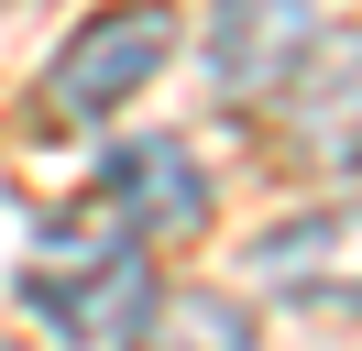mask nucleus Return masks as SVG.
Segmentation results:
<instances>
[{
	"label": "nucleus",
	"mask_w": 362,
	"mask_h": 351,
	"mask_svg": "<svg viewBox=\"0 0 362 351\" xmlns=\"http://www.w3.org/2000/svg\"><path fill=\"white\" fill-rule=\"evenodd\" d=\"M308 44H318V0H209L198 55H209V88L230 110H252L308 66Z\"/></svg>",
	"instance_id": "7ed1b4c3"
},
{
	"label": "nucleus",
	"mask_w": 362,
	"mask_h": 351,
	"mask_svg": "<svg viewBox=\"0 0 362 351\" xmlns=\"http://www.w3.org/2000/svg\"><path fill=\"white\" fill-rule=\"evenodd\" d=\"M99 197H110V219H121V231H143V241H198V231H209V176H198V154L165 143V132L110 143Z\"/></svg>",
	"instance_id": "39448f33"
},
{
	"label": "nucleus",
	"mask_w": 362,
	"mask_h": 351,
	"mask_svg": "<svg viewBox=\"0 0 362 351\" xmlns=\"http://www.w3.org/2000/svg\"><path fill=\"white\" fill-rule=\"evenodd\" d=\"M176 55V0H121V11H88L66 44H55V121H110L154 88V66Z\"/></svg>",
	"instance_id": "f03ea898"
},
{
	"label": "nucleus",
	"mask_w": 362,
	"mask_h": 351,
	"mask_svg": "<svg viewBox=\"0 0 362 351\" xmlns=\"http://www.w3.org/2000/svg\"><path fill=\"white\" fill-rule=\"evenodd\" d=\"M252 285L286 307H362V197L296 209L252 241Z\"/></svg>",
	"instance_id": "20e7f679"
},
{
	"label": "nucleus",
	"mask_w": 362,
	"mask_h": 351,
	"mask_svg": "<svg viewBox=\"0 0 362 351\" xmlns=\"http://www.w3.org/2000/svg\"><path fill=\"white\" fill-rule=\"evenodd\" d=\"M11 297L77 351H132L143 318H154V263H143V231L121 219H45L11 275Z\"/></svg>",
	"instance_id": "f257e3e1"
},
{
	"label": "nucleus",
	"mask_w": 362,
	"mask_h": 351,
	"mask_svg": "<svg viewBox=\"0 0 362 351\" xmlns=\"http://www.w3.org/2000/svg\"><path fill=\"white\" fill-rule=\"evenodd\" d=\"M274 99L296 110V165H362V44L329 55V77H286Z\"/></svg>",
	"instance_id": "423d86ee"
},
{
	"label": "nucleus",
	"mask_w": 362,
	"mask_h": 351,
	"mask_svg": "<svg viewBox=\"0 0 362 351\" xmlns=\"http://www.w3.org/2000/svg\"><path fill=\"white\" fill-rule=\"evenodd\" d=\"M143 329H154V351H252V307L242 297H176V307L154 297Z\"/></svg>",
	"instance_id": "0eeeda50"
}]
</instances>
